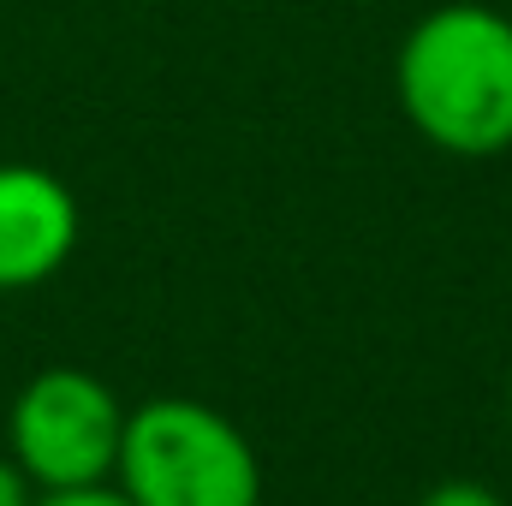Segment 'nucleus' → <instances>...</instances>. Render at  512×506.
<instances>
[{
  "instance_id": "1",
  "label": "nucleus",
  "mask_w": 512,
  "mask_h": 506,
  "mask_svg": "<svg viewBox=\"0 0 512 506\" xmlns=\"http://www.w3.org/2000/svg\"><path fill=\"white\" fill-rule=\"evenodd\" d=\"M393 96L441 155L489 161L512 149V18L483 0L423 12L393 54Z\"/></svg>"
},
{
  "instance_id": "2",
  "label": "nucleus",
  "mask_w": 512,
  "mask_h": 506,
  "mask_svg": "<svg viewBox=\"0 0 512 506\" xmlns=\"http://www.w3.org/2000/svg\"><path fill=\"white\" fill-rule=\"evenodd\" d=\"M114 483L131 506H262V459L227 411L149 399L126 411Z\"/></svg>"
},
{
  "instance_id": "3",
  "label": "nucleus",
  "mask_w": 512,
  "mask_h": 506,
  "mask_svg": "<svg viewBox=\"0 0 512 506\" xmlns=\"http://www.w3.org/2000/svg\"><path fill=\"white\" fill-rule=\"evenodd\" d=\"M120 441H126L120 393L78 364L36 370L6 411V459L24 471L36 495L114 483Z\"/></svg>"
},
{
  "instance_id": "4",
  "label": "nucleus",
  "mask_w": 512,
  "mask_h": 506,
  "mask_svg": "<svg viewBox=\"0 0 512 506\" xmlns=\"http://www.w3.org/2000/svg\"><path fill=\"white\" fill-rule=\"evenodd\" d=\"M78 251V197L36 161H0V292L54 280Z\"/></svg>"
},
{
  "instance_id": "5",
  "label": "nucleus",
  "mask_w": 512,
  "mask_h": 506,
  "mask_svg": "<svg viewBox=\"0 0 512 506\" xmlns=\"http://www.w3.org/2000/svg\"><path fill=\"white\" fill-rule=\"evenodd\" d=\"M417 506H507L489 483H471V477H447V483H435L429 495Z\"/></svg>"
},
{
  "instance_id": "6",
  "label": "nucleus",
  "mask_w": 512,
  "mask_h": 506,
  "mask_svg": "<svg viewBox=\"0 0 512 506\" xmlns=\"http://www.w3.org/2000/svg\"><path fill=\"white\" fill-rule=\"evenodd\" d=\"M30 506H131L120 483H90V489H60V495H36Z\"/></svg>"
},
{
  "instance_id": "7",
  "label": "nucleus",
  "mask_w": 512,
  "mask_h": 506,
  "mask_svg": "<svg viewBox=\"0 0 512 506\" xmlns=\"http://www.w3.org/2000/svg\"><path fill=\"white\" fill-rule=\"evenodd\" d=\"M30 501H36V489H30V483H24V471L0 453V506H30Z\"/></svg>"
},
{
  "instance_id": "8",
  "label": "nucleus",
  "mask_w": 512,
  "mask_h": 506,
  "mask_svg": "<svg viewBox=\"0 0 512 506\" xmlns=\"http://www.w3.org/2000/svg\"><path fill=\"white\" fill-rule=\"evenodd\" d=\"M507 423H512V376H507Z\"/></svg>"
}]
</instances>
